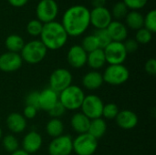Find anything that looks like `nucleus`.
Listing matches in <instances>:
<instances>
[{
  "label": "nucleus",
  "mask_w": 156,
  "mask_h": 155,
  "mask_svg": "<svg viewBox=\"0 0 156 155\" xmlns=\"http://www.w3.org/2000/svg\"><path fill=\"white\" fill-rule=\"evenodd\" d=\"M48 150L49 155H70L73 152V139L64 134L53 138Z\"/></svg>",
  "instance_id": "9b49d317"
},
{
  "label": "nucleus",
  "mask_w": 156,
  "mask_h": 155,
  "mask_svg": "<svg viewBox=\"0 0 156 155\" xmlns=\"http://www.w3.org/2000/svg\"><path fill=\"white\" fill-rule=\"evenodd\" d=\"M152 38H153V33L150 32L149 30H147L146 28L142 27L141 29L137 30L134 39L137 41L138 44L145 45V44H148L149 42H151Z\"/></svg>",
  "instance_id": "473e14b6"
},
{
  "label": "nucleus",
  "mask_w": 156,
  "mask_h": 155,
  "mask_svg": "<svg viewBox=\"0 0 156 155\" xmlns=\"http://www.w3.org/2000/svg\"><path fill=\"white\" fill-rule=\"evenodd\" d=\"M47 52L48 49L44 44L40 40L35 39L25 43L20 52V56L23 61L34 65L41 62L46 58Z\"/></svg>",
  "instance_id": "20e7f679"
},
{
  "label": "nucleus",
  "mask_w": 156,
  "mask_h": 155,
  "mask_svg": "<svg viewBox=\"0 0 156 155\" xmlns=\"http://www.w3.org/2000/svg\"><path fill=\"white\" fill-rule=\"evenodd\" d=\"M90 25L96 29H106L112 21L111 11L105 6L95 7L90 11Z\"/></svg>",
  "instance_id": "f8f14e48"
},
{
  "label": "nucleus",
  "mask_w": 156,
  "mask_h": 155,
  "mask_svg": "<svg viewBox=\"0 0 156 155\" xmlns=\"http://www.w3.org/2000/svg\"><path fill=\"white\" fill-rule=\"evenodd\" d=\"M144 15L139 11H129L125 16V26L133 30H139L144 27Z\"/></svg>",
  "instance_id": "b1692460"
},
{
  "label": "nucleus",
  "mask_w": 156,
  "mask_h": 155,
  "mask_svg": "<svg viewBox=\"0 0 156 155\" xmlns=\"http://www.w3.org/2000/svg\"><path fill=\"white\" fill-rule=\"evenodd\" d=\"M144 69L148 75L154 76L156 74V60L154 58H150L146 61Z\"/></svg>",
  "instance_id": "ea45409f"
},
{
  "label": "nucleus",
  "mask_w": 156,
  "mask_h": 155,
  "mask_svg": "<svg viewBox=\"0 0 156 155\" xmlns=\"http://www.w3.org/2000/svg\"><path fill=\"white\" fill-rule=\"evenodd\" d=\"M43 23H41L37 19L30 20L27 25V31L32 37H38L40 36L43 28Z\"/></svg>",
  "instance_id": "2f4dec72"
},
{
  "label": "nucleus",
  "mask_w": 156,
  "mask_h": 155,
  "mask_svg": "<svg viewBox=\"0 0 156 155\" xmlns=\"http://www.w3.org/2000/svg\"><path fill=\"white\" fill-rule=\"evenodd\" d=\"M107 131V123L104 119L98 118L94 120H90V127L88 130V133L91 135L96 140L101 139L104 136Z\"/></svg>",
  "instance_id": "5701e85b"
},
{
  "label": "nucleus",
  "mask_w": 156,
  "mask_h": 155,
  "mask_svg": "<svg viewBox=\"0 0 156 155\" xmlns=\"http://www.w3.org/2000/svg\"><path fill=\"white\" fill-rule=\"evenodd\" d=\"M128 12H129V9L127 8L125 4L122 1H120V2H117L112 6L111 14H112V17H114L118 21H120V19L125 18V16L128 14Z\"/></svg>",
  "instance_id": "bb28decb"
},
{
  "label": "nucleus",
  "mask_w": 156,
  "mask_h": 155,
  "mask_svg": "<svg viewBox=\"0 0 156 155\" xmlns=\"http://www.w3.org/2000/svg\"><path fill=\"white\" fill-rule=\"evenodd\" d=\"M61 25L69 37L81 36L90 26V10L82 5L69 7L63 14Z\"/></svg>",
  "instance_id": "f257e3e1"
},
{
  "label": "nucleus",
  "mask_w": 156,
  "mask_h": 155,
  "mask_svg": "<svg viewBox=\"0 0 156 155\" xmlns=\"http://www.w3.org/2000/svg\"><path fill=\"white\" fill-rule=\"evenodd\" d=\"M103 81L113 86L125 83L130 78L129 69L123 65H109L102 74Z\"/></svg>",
  "instance_id": "39448f33"
},
{
  "label": "nucleus",
  "mask_w": 156,
  "mask_h": 155,
  "mask_svg": "<svg viewBox=\"0 0 156 155\" xmlns=\"http://www.w3.org/2000/svg\"><path fill=\"white\" fill-rule=\"evenodd\" d=\"M81 48L87 52V53H90V52H92L99 48V44H98V40L96 38V37L92 34V35H88L86 36L83 39H82V42H81Z\"/></svg>",
  "instance_id": "cd10ccee"
},
{
  "label": "nucleus",
  "mask_w": 156,
  "mask_h": 155,
  "mask_svg": "<svg viewBox=\"0 0 156 155\" xmlns=\"http://www.w3.org/2000/svg\"><path fill=\"white\" fill-rule=\"evenodd\" d=\"M38 98H39V91L34 90V91H30L27 97H26V105L28 106H33L35 108L38 109Z\"/></svg>",
  "instance_id": "c9c22d12"
},
{
  "label": "nucleus",
  "mask_w": 156,
  "mask_h": 155,
  "mask_svg": "<svg viewBox=\"0 0 156 155\" xmlns=\"http://www.w3.org/2000/svg\"><path fill=\"white\" fill-rule=\"evenodd\" d=\"M120 110L115 103H107L103 106L102 116L107 120L115 119L119 113Z\"/></svg>",
  "instance_id": "72a5a7b5"
},
{
  "label": "nucleus",
  "mask_w": 156,
  "mask_h": 155,
  "mask_svg": "<svg viewBox=\"0 0 156 155\" xmlns=\"http://www.w3.org/2000/svg\"><path fill=\"white\" fill-rule=\"evenodd\" d=\"M10 155H30L29 153H27V152H25L24 150H22V149H18V150H16V152H14V153H12Z\"/></svg>",
  "instance_id": "37998d69"
},
{
  "label": "nucleus",
  "mask_w": 156,
  "mask_h": 155,
  "mask_svg": "<svg viewBox=\"0 0 156 155\" xmlns=\"http://www.w3.org/2000/svg\"><path fill=\"white\" fill-rule=\"evenodd\" d=\"M87 56L88 53L80 45H74L68 51L67 60L72 68L81 69L87 64Z\"/></svg>",
  "instance_id": "4468645a"
},
{
  "label": "nucleus",
  "mask_w": 156,
  "mask_h": 155,
  "mask_svg": "<svg viewBox=\"0 0 156 155\" xmlns=\"http://www.w3.org/2000/svg\"><path fill=\"white\" fill-rule=\"evenodd\" d=\"M5 48L8 50V52L19 53V52H21V50L25 45V41L23 39V37H20L19 35L12 34V35H9L5 38Z\"/></svg>",
  "instance_id": "393cba45"
},
{
  "label": "nucleus",
  "mask_w": 156,
  "mask_h": 155,
  "mask_svg": "<svg viewBox=\"0 0 156 155\" xmlns=\"http://www.w3.org/2000/svg\"><path fill=\"white\" fill-rule=\"evenodd\" d=\"M102 74L97 70H91L87 72L82 78V85L88 90H96L103 84Z\"/></svg>",
  "instance_id": "aec40b11"
},
{
  "label": "nucleus",
  "mask_w": 156,
  "mask_h": 155,
  "mask_svg": "<svg viewBox=\"0 0 156 155\" xmlns=\"http://www.w3.org/2000/svg\"><path fill=\"white\" fill-rule=\"evenodd\" d=\"M43 140L42 136L35 132H29L25 135V137L22 140V150L27 152L29 154L37 153L42 146Z\"/></svg>",
  "instance_id": "2eb2a0df"
},
{
  "label": "nucleus",
  "mask_w": 156,
  "mask_h": 155,
  "mask_svg": "<svg viewBox=\"0 0 156 155\" xmlns=\"http://www.w3.org/2000/svg\"><path fill=\"white\" fill-rule=\"evenodd\" d=\"M85 94L83 90L76 85H70L60 93H58V101L69 111H76L80 109Z\"/></svg>",
  "instance_id": "7ed1b4c3"
},
{
  "label": "nucleus",
  "mask_w": 156,
  "mask_h": 155,
  "mask_svg": "<svg viewBox=\"0 0 156 155\" xmlns=\"http://www.w3.org/2000/svg\"><path fill=\"white\" fill-rule=\"evenodd\" d=\"M68 34L61 23L52 21L43 25L40 34V41L47 49L58 50L63 48L68 41Z\"/></svg>",
  "instance_id": "f03ea898"
},
{
  "label": "nucleus",
  "mask_w": 156,
  "mask_h": 155,
  "mask_svg": "<svg viewBox=\"0 0 156 155\" xmlns=\"http://www.w3.org/2000/svg\"><path fill=\"white\" fill-rule=\"evenodd\" d=\"M98 149V140L88 132L79 134L73 140V152L77 155H93Z\"/></svg>",
  "instance_id": "0eeeda50"
},
{
  "label": "nucleus",
  "mask_w": 156,
  "mask_h": 155,
  "mask_svg": "<svg viewBox=\"0 0 156 155\" xmlns=\"http://www.w3.org/2000/svg\"><path fill=\"white\" fill-rule=\"evenodd\" d=\"M72 83V75L67 69H55L49 77V88L58 93L69 87Z\"/></svg>",
  "instance_id": "1a4fd4ad"
},
{
  "label": "nucleus",
  "mask_w": 156,
  "mask_h": 155,
  "mask_svg": "<svg viewBox=\"0 0 156 155\" xmlns=\"http://www.w3.org/2000/svg\"><path fill=\"white\" fill-rule=\"evenodd\" d=\"M106 63V58L104 51L101 48H98L92 52L88 53L87 56V64L93 70H98L104 67Z\"/></svg>",
  "instance_id": "4be33fe9"
},
{
  "label": "nucleus",
  "mask_w": 156,
  "mask_h": 155,
  "mask_svg": "<svg viewBox=\"0 0 156 155\" xmlns=\"http://www.w3.org/2000/svg\"><path fill=\"white\" fill-rule=\"evenodd\" d=\"M122 2L125 4L128 9L138 11L146 5L148 0H122Z\"/></svg>",
  "instance_id": "f704fd0d"
},
{
  "label": "nucleus",
  "mask_w": 156,
  "mask_h": 155,
  "mask_svg": "<svg viewBox=\"0 0 156 155\" xmlns=\"http://www.w3.org/2000/svg\"><path fill=\"white\" fill-rule=\"evenodd\" d=\"M122 43H123V46H124V48H125L127 54L128 53H133V52H135L138 49V48H139V44L137 43V41L134 38L126 39Z\"/></svg>",
  "instance_id": "4c0bfd02"
},
{
  "label": "nucleus",
  "mask_w": 156,
  "mask_h": 155,
  "mask_svg": "<svg viewBox=\"0 0 156 155\" xmlns=\"http://www.w3.org/2000/svg\"><path fill=\"white\" fill-rule=\"evenodd\" d=\"M1 138H2V130L0 128V140H1Z\"/></svg>",
  "instance_id": "c03bdc74"
},
{
  "label": "nucleus",
  "mask_w": 156,
  "mask_h": 155,
  "mask_svg": "<svg viewBox=\"0 0 156 155\" xmlns=\"http://www.w3.org/2000/svg\"><path fill=\"white\" fill-rule=\"evenodd\" d=\"M103 51L106 58V63H109L110 65L123 64L128 55L122 42L112 41L103 49Z\"/></svg>",
  "instance_id": "9d476101"
},
{
  "label": "nucleus",
  "mask_w": 156,
  "mask_h": 155,
  "mask_svg": "<svg viewBox=\"0 0 156 155\" xmlns=\"http://www.w3.org/2000/svg\"><path fill=\"white\" fill-rule=\"evenodd\" d=\"M58 14V5L55 0H40L37 5V19L43 24L55 21Z\"/></svg>",
  "instance_id": "423d86ee"
},
{
  "label": "nucleus",
  "mask_w": 156,
  "mask_h": 155,
  "mask_svg": "<svg viewBox=\"0 0 156 155\" xmlns=\"http://www.w3.org/2000/svg\"><path fill=\"white\" fill-rule=\"evenodd\" d=\"M104 103L100 97L94 94L85 96L81 104V112L90 120L102 117V110Z\"/></svg>",
  "instance_id": "6e6552de"
},
{
  "label": "nucleus",
  "mask_w": 156,
  "mask_h": 155,
  "mask_svg": "<svg viewBox=\"0 0 156 155\" xmlns=\"http://www.w3.org/2000/svg\"><path fill=\"white\" fill-rule=\"evenodd\" d=\"M23 64L19 53L5 52L0 55V70L3 72H14L18 70Z\"/></svg>",
  "instance_id": "ddd939ff"
},
{
  "label": "nucleus",
  "mask_w": 156,
  "mask_h": 155,
  "mask_svg": "<svg viewBox=\"0 0 156 155\" xmlns=\"http://www.w3.org/2000/svg\"><path fill=\"white\" fill-rule=\"evenodd\" d=\"M106 29L112 38V41L123 42L127 39L128 28L125 24L122 23L121 21L112 20Z\"/></svg>",
  "instance_id": "a211bd4d"
},
{
  "label": "nucleus",
  "mask_w": 156,
  "mask_h": 155,
  "mask_svg": "<svg viewBox=\"0 0 156 155\" xmlns=\"http://www.w3.org/2000/svg\"><path fill=\"white\" fill-rule=\"evenodd\" d=\"M107 0H91V5L93 6V8L95 7H102L105 6Z\"/></svg>",
  "instance_id": "79ce46f5"
},
{
  "label": "nucleus",
  "mask_w": 156,
  "mask_h": 155,
  "mask_svg": "<svg viewBox=\"0 0 156 155\" xmlns=\"http://www.w3.org/2000/svg\"><path fill=\"white\" fill-rule=\"evenodd\" d=\"M58 102V93L52 89L46 88L39 91L38 98V109L48 111Z\"/></svg>",
  "instance_id": "dca6fc26"
},
{
  "label": "nucleus",
  "mask_w": 156,
  "mask_h": 155,
  "mask_svg": "<svg viewBox=\"0 0 156 155\" xmlns=\"http://www.w3.org/2000/svg\"><path fill=\"white\" fill-rule=\"evenodd\" d=\"M144 27L152 32L153 34L156 31V10H150L144 18Z\"/></svg>",
  "instance_id": "7c9ffc66"
},
{
  "label": "nucleus",
  "mask_w": 156,
  "mask_h": 155,
  "mask_svg": "<svg viewBox=\"0 0 156 155\" xmlns=\"http://www.w3.org/2000/svg\"><path fill=\"white\" fill-rule=\"evenodd\" d=\"M49 116H51L52 118L55 119H59L61 116H63L66 112V109L61 105V103L58 101L53 108H51L48 111Z\"/></svg>",
  "instance_id": "e433bc0d"
},
{
  "label": "nucleus",
  "mask_w": 156,
  "mask_h": 155,
  "mask_svg": "<svg viewBox=\"0 0 156 155\" xmlns=\"http://www.w3.org/2000/svg\"><path fill=\"white\" fill-rule=\"evenodd\" d=\"M90 120L85 116L82 112H77L75 113L70 120V125L74 132H76L78 134H83L87 133L89 127H90Z\"/></svg>",
  "instance_id": "412c9836"
},
{
  "label": "nucleus",
  "mask_w": 156,
  "mask_h": 155,
  "mask_svg": "<svg viewBox=\"0 0 156 155\" xmlns=\"http://www.w3.org/2000/svg\"><path fill=\"white\" fill-rule=\"evenodd\" d=\"M115 121L120 128L123 130H131L137 126L138 116L131 110H122L119 111Z\"/></svg>",
  "instance_id": "f3484780"
},
{
  "label": "nucleus",
  "mask_w": 156,
  "mask_h": 155,
  "mask_svg": "<svg viewBox=\"0 0 156 155\" xmlns=\"http://www.w3.org/2000/svg\"><path fill=\"white\" fill-rule=\"evenodd\" d=\"M7 1L14 7H22L26 5L28 2V0H7Z\"/></svg>",
  "instance_id": "a19ab883"
},
{
  "label": "nucleus",
  "mask_w": 156,
  "mask_h": 155,
  "mask_svg": "<svg viewBox=\"0 0 156 155\" xmlns=\"http://www.w3.org/2000/svg\"><path fill=\"white\" fill-rule=\"evenodd\" d=\"M93 35L96 37L99 44V48L101 49H104L111 42L112 38L107 31V29H96V31L93 33Z\"/></svg>",
  "instance_id": "c85d7f7f"
},
{
  "label": "nucleus",
  "mask_w": 156,
  "mask_h": 155,
  "mask_svg": "<svg viewBox=\"0 0 156 155\" xmlns=\"http://www.w3.org/2000/svg\"><path fill=\"white\" fill-rule=\"evenodd\" d=\"M3 147L6 152L12 153L19 149V143L16 136L13 134H7L3 138Z\"/></svg>",
  "instance_id": "c756f323"
},
{
  "label": "nucleus",
  "mask_w": 156,
  "mask_h": 155,
  "mask_svg": "<svg viewBox=\"0 0 156 155\" xmlns=\"http://www.w3.org/2000/svg\"><path fill=\"white\" fill-rule=\"evenodd\" d=\"M6 126L13 133H21L27 128V120L25 117L17 112L10 113L6 118Z\"/></svg>",
  "instance_id": "6ab92c4d"
},
{
  "label": "nucleus",
  "mask_w": 156,
  "mask_h": 155,
  "mask_svg": "<svg viewBox=\"0 0 156 155\" xmlns=\"http://www.w3.org/2000/svg\"><path fill=\"white\" fill-rule=\"evenodd\" d=\"M37 109L33 107V106H28V105H26V107L24 108V111H23V116L25 117V119L27 120H31V119H34L37 114Z\"/></svg>",
  "instance_id": "58836bf2"
},
{
  "label": "nucleus",
  "mask_w": 156,
  "mask_h": 155,
  "mask_svg": "<svg viewBox=\"0 0 156 155\" xmlns=\"http://www.w3.org/2000/svg\"><path fill=\"white\" fill-rule=\"evenodd\" d=\"M46 132L52 138H56L62 135L64 132V124L62 121L60 119L52 118L48 122L46 125Z\"/></svg>",
  "instance_id": "a878e982"
}]
</instances>
